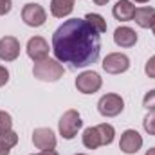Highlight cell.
<instances>
[{"label":"cell","instance_id":"6da1fadb","mask_svg":"<svg viewBox=\"0 0 155 155\" xmlns=\"http://www.w3.org/2000/svg\"><path fill=\"white\" fill-rule=\"evenodd\" d=\"M52 52L58 61L71 63L74 69H83L97 61L101 38L85 18H71L54 31Z\"/></svg>","mask_w":155,"mask_h":155},{"label":"cell","instance_id":"7a4b0ae2","mask_svg":"<svg viewBox=\"0 0 155 155\" xmlns=\"http://www.w3.org/2000/svg\"><path fill=\"white\" fill-rule=\"evenodd\" d=\"M63 72H65L63 65L54 58H45L41 61H35V67H33V74L40 81H58L60 78H63Z\"/></svg>","mask_w":155,"mask_h":155},{"label":"cell","instance_id":"3957f363","mask_svg":"<svg viewBox=\"0 0 155 155\" xmlns=\"http://www.w3.org/2000/svg\"><path fill=\"white\" fill-rule=\"evenodd\" d=\"M83 126V121L78 114V110H67L61 119H60V124H58V130H60V135L67 141L74 139L76 134L79 132V128Z\"/></svg>","mask_w":155,"mask_h":155},{"label":"cell","instance_id":"277c9868","mask_svg":"<svg viewBox=\"0 0 155 155\" xmlns=\"http://www.w3.org/2000/svg\"><path fill=\"white\" fill-rule=\"evenodd\" d=\"M97 110L103 117H116L124 110V101L119 94H105L97 101Z\"/></svg>","mask_w":155,"mask_h":155},{"label":"cell","instance_id":"5b68a950","mask_svg":"<svg viewBox=\"0 0 155 155\" xmlns=\"http://www.w3.org/2000/svg\"><path fill=\"white\" fill-rule=\"evenodd\" d=\"M101 85H103V79L94 71H85L76 78V88L81 94H94L101 88Z\"/></svg>","mask_w":155,"mask_h":155},{"label":"cell","instance_id":"8992f818","mask_svg":"<svg viewBox=\"0 0 155 155\" xmlns=\"http://www.w3.org/2000/svg\"><path fill=\"white\" fill-rule=\"evenodd\" d=\"M130 69V58L123 52H112L103 60V71L108 74H123Z\"/></svg>","mask_w":155,"mask_h":155},{"label":"cell","instance_id":"52a82bcc","mask_svg":"<svg viewBox=\"0 0 155 155\" xmlns=\"http://www.w3.org/2000/svg\"><path fill=\"white\" fill-rule=\"evenodd\" d=\"M22 20L29 27H41L47 20V13L40 4H25L22 9Z\"/></svg>","mask_w":155,"mask_h":155},{"label":"cell","instance_id":"ba28073f","mask_svg":"<svg viewBox=\"0 0 155 155\" xmlns=\"http://www.w3.org/2000/svg\"><path fill=\"white\" fill-rule=\"evenodd\" d=\"M141 146H143V137H141L139 132H135V130H126V132H123L121 141H119V150H121L123 153L134 155L141 150Z\"/></svg>","mask_w":155,"mask_h":155},{"label":"cell","instance_id":"9c48e42d","mask_svg":"<svg viewBox=\"0 0 155 155\" xmlns=\"http://www.w3.org/2000/svg\"><path fill=\"white\" fill-rule=\"evenodd\" d=\"M27 56L33 61H41L45 58H49V43L41 36H35L27 41Z\"/></svg>","mask_w":155,"mask_h":155},{"label":"cell","instance_id":"30bf717a","mask_svg":"<svg viewBox=\"0 0 155 155\" xmlns=\"http://www.w3.org/2000/svg\"><path fill=\"white\" fill-rule=\"evenodd\" d=\"M33 144L38 150H54L56 148V135L51 128H36L33 132Z\"/></svg>","mask_w":155,"mask_h":155},{"label":"cell","instance_id":"8fae6325","mask_svg":"<svg viewBox=\"0 0 155 155\" xmlns=\"http://www.w3.org/2000/svg\"><path fill=\"white\" fill-rule=\"evenodd\" d=\"M20 56V41L15 36H4L0 38V60L4 61H15Z\"/></svg>","mask_w":155,"mask_h":155},{"label":"cell","instance_id":"7c38bea8","mask_svg":"<svg viewBox=\"0 0 155 155\" xmlns=\"http://www.w3.org/2000/svg\"><path fill=\"white\" fill-rule=\"evenodd\" d=\"M114 41H116V45L124 47V49L134 47L137 43V33L132 27H126V25L124 27H117L114 31Z\"/></svg>","mask_w":155,"mask_h":155},{"label":"cell","instance_id":"4fadbf2b","mask_svg":"<svg viewBox=\"0 0 155 155\" xmlns=\"http://www.w3.org/2000/svg\"><path fill=\"white\" fill-rule=\"evenodd\" d=\"M112 15L116 16V20L121 22H130L134 20V15H135V5L130 2V0H119L114 9H112Z\"/></svg>","mask_w":155,"mask_h":155},{"label":"cell","instance_id":"5bb4252c","mask_svg":"<svg viewBox=\"0 0 155 155\" xmlns=\"http://www.w3.org/2000/svg\"><path fill=\"white\" fill-rule=\"evenodd\" d=\"M134 20L139 27L143 29H148L152 27L155 22V9L153 7H139L135 9V15H134Z\"/></svg>","mask_w":155,"mask_h":155},{"label":"cell","instance_id":"9a60e30c","mask_svg":"<svg viewBox=\"0 0 155 155\" xmlns=\"http://www.w3.org/2000/svg\"><path fill=\"white\" fill-rule=\"evenodd\" d=\"M74 11V0H51V15L56 18H65Z\"/></svg>","mask_w":155,"mask_h":155},{"label":"cell","instance_id":"2e32d148","mask_svg":"<svg viewBox=\"0 0 155 155\" xmlns=\"http://www.w3.org/2000/svg\"><path fill=\"white\" fill-rule=\"evenodd\" d=\"M83 146L88 148V150H96L101 146V137H99V132L96 126H88L85 128L83 132Z\"/></svg>","mask_w":155,"mask_h":155},{"label":"cell","instance_id":"e0dca14e","mask_svg":"<svg viewBox=\"0 0 155 155\" xmlns=\"http://www.w3.org/2000/svg\"><path fill=\"white\" fill-rule=\"evenodd\" d=\"M85 20H87V24H88L97 35L107 33V20H105L101 15H97V13H88V15H85Z\"/></svg>","mask_w":155,"mask_h":155},{"label":"cell","instance_id":"ac0fdd59","mask_svg":"<svg viewBox=\"0 0 155 155\" xmlns=\"http://www.w3.org/2000/svg\"><path fill=\"white\" fill-rule=\"evenodd\" d=\"M96 128H97L99 137H101V146H108V144H112V143H114L116 130H114V126H112V124H108V123H101V124H97Z\"/></svg>","mask_w":155,"mask_h":155},{"label":"cell","instance_id":"d6986e66","mask_svg":"<svg viewBox=\"0 0 155 155\" xmlns=\"http://www.w3.org/2000/svg\"><path fill=\"white\" fill-rule=\"evenodd\" d=\"M143 126H144L146 134L155 135V110H153V112H150L148 116L143 119Z\"/></svg>","mask_w":155,"mask_h":155},{"label":"cell","instance_id":"ffe728a7","mask_svg":"<svg viewBox=\"0 0 155 155\" xmlns=\"http://www.w3.org/2000/svg\"><path fill=\"white\" fill-rule=\"evenodd\" d=\"M11 128H13V119H11V116L7 112L0 110V134L2 132H7Z\"/></svg>","mask_w":155,"mask_h":155},{"label":"cell","instance_id":"44dd1931","mask_svg":"<svg viewBox=\"0 0 155 155\" xmlns=\"http://www.w3.org/2000/svg\"><path fill=\"white\" fill-rule=\"evenodd\" d=\"M143 107L146 108V110H155V90H150V92H146L144 94V97H143Z\"/></svg>","mask_w":155,"mask_h":155},{"label":"cell","instance_id":"7402d4cb","mask_svg":"<svg viewBox=\"0 0 155 155\" xmlns=\"http://www.w3.org/2000/svg\"><path fill=\"white\" fill-rule=\"evenodd\" d=\"M144 72H146V76L155 79V56H152L148 61H146V65H144Z\"/></svg>","mask_w":155,"mask_h":155},{"label":"cell","instance_id":"603a6c76","mask_svg":"<svg viewBox=\"0 0 155 155\" xmlns=\"http://www.w3.org/2000/svg\"><path fill=\"white\" fill-rule=\"evenodd\" d=\"M11 5H13L11 0H0V15H7L11 11Z\"/></svg>","mask_w":155,"mask_h":155},{"label":"cell","instance_id":"cb8c5ba5","mask_svg":"<svg viewBox=\"0 0 155 155\" xmlns=\"http://www.w3.org/2000/svg\"><path fill=\"white\" fill-rule=\"evenodd\" d=\"M7 81H9V71L0 65V87H4Z\"/></svg>","mask_w":155,"mask_h":155},{"label":"cell","instance_id":"d4e9b609","mask_svg":"<svg viewBox=\"0 0 155 155\" xmlns=\"http://www.w3.org/2000/svg\"><path fill=\"white\" fill-rule=\"evenodd\" d=\"M9 150H11V148H9L4 141H0V155H9Z\"/></svg>","mask_w":155,"mask_h":155},{"label":"cell","instance_id":"484cf974","mask_svg":"<svg viewBox=\"0 0 155 155\" xmlns=\"http://www.w3.org/2000/svg\"><path fill=\"white\" fill-rule=\"evenodd\" d=\"M38 155H58V152H54V150H41Z\"/></svg>","mask_w":155,"mask_h":155},{"label":"cell","instance_id":"4316f807","mask_svg":"<svg viewBox=\"0 0 155 155\" xmlns=\"http://www.w3.org/2000/svg\"><path fill=\"white\" fill-rule=\"evenodd\" d=\"M92 2H94L96 5H105V4H108L110 0H92Z\"/></svg>","mask_w":155,"mask_h":155},{"label":"cell","instance_id":"83f0119b","mask_svg":"<svg viewBox=\"0 0 155 155\" xmlns=\"http://www.w3.org/2000/svg\"><path fill=\"white\" fill-rule=\"evenodd\" d=\"M144 155H155V148H150V150H148Z\"/></svg>","mask_w":155,"mask_h":155},{"label":"cell","instance_id":"f1b7e54d","mask_svg":"<svg viewBox=\"0 0 155 155\" xmlns=\"http://www.w3.org/2000/svg\"><path fill=\"white\" fill-rule=\"evenodd\" d=\"M134 2H137V4H146V2H150V0H134Z\"/></svg>","mask_w":155,"mask_h":155},{"label":"cell","instance_id":"f546056e","mask_svg":"<svg viewBox=\"0 0 155 155\" xmlns=\"http://www.w3.org/2000/svg\"><path fill=\"white\" fill-rule=\"evenodd\" d=\"M152 31H153V35H155V22H153V25H152Z\"/></svg>","mask_w":155,"mask_h":155},{"label":"cell","instance_id":"4dcf8cb0","mask_svg":"<svg viewBox=\"0 0 155 155\" xmlns=\"http://www.w3.org/2000/svg\"><path fill=\"white\" fill-rule=\"evenodd\" d=\"M76 155H87V153H76Z\"/></svg>","mask_w":155,"mask_h":155}]
</instances>
